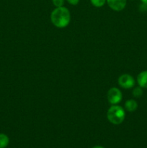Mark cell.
Instances as JSON below:
<instances>
[{
    "label": "cell",
    "instance_id": "1",
    "mask_svg": "<svg viewBox=\"0 0 147 148\" xmlns=\"http://www.w3.org/2000/svg\"><path fill=\"white\" fill-rule=\"evenodd\" d=\"M50 20L56 27L59 28L66 27L70 23V12L63 6L56 7L50 14Z\"/></svg>",
    "mask_w": 147,
    "mask_h": 148
},
{
    "label": "cell",
    "instance_id": "2",
    "mask_svg": "<svg viewBox=\"0 0 147 148\" xmlns=\"http://www.w3.org/2000/svg\"><path fill=\"white\" fill-rule=\"evenodd\" d=\"M108 121L112 124L118 125L122 123L125 118V110L118 105H112L107 113Z\"/></svg>",
    "mask_w": 147,
    "mask_h": 148
},
{
    "label": "cell",
    "instance_id": "3",
    "mask_svg": "<svg viewBox=\"0 0 147 148\" xmlns=\"http://www.w3.org/2000/svg\"><path fill=\"white\" fill-rule=\"evenodd\" d=\"M118 84L121 88L124 89H131L133 88L135 84L134 78L128 74H123L118 78Z\"/></svg>",
    "mask_w": 147,
    "mask_h": 148
},
{
    "label": "cell",
    "instance_id": "4",
    "mask_svg": "<svg viewBox=\"0 0 147 148\" xmlns=\"http://www.w3.org/2000/svg\"><path fill=\"white\" fill-rule=\"evenodd\" d=\"M122 95L118 88H112L108 92V100L112 105H117L122 101Z\"/></svg>",
    "mask_w": 147,
    "mask_h": 148
},
{
    "label": "cell",
    "instance_id": "5",
    "mask_svg": "<svg viewBox=\"0 0 147 148\" xmlns=\"http://www.w3.org/2000/svg\"><path fill=\"white\" fill-rule=\"evenodd\" d=\"M110 8L116 12L122 11L125 7L127 4V0H107Z\"/></svg>",
    "mask_w": 147,
    "mask_h": 148
},
{
    "label": "cell",
    "instance_id": "6",
    "mask_svg": "<svg viewBox=\"0 0 147 148\" xmlns=\"http://www.w3.org/2000/svg\"><path fill=\"white\" fill-rule=\"evenodd\" d=\"M137 82L142 88H147V70L140 72L137 76Z\"/></svg>",
    "mask_w": 147,
    "mask_h": 148
},
{
    "label": "cell",
    "instance_id": "7",
    "mask_svg": "<svg viewBox=\"0 0 147 148\" xmlns=\"http://www.w3.org/2000/svg\"><path fill=\"white\" fill-rule=\"evenodd\" d=\"M125 108L129 112H133L138 108V103L133 99H130L125 102Z\"/></svg>",
    "mask_w": 147,
    "mask_h": 148
},
{
    "label": "cell",
    "instance_id": "8",
    "mask_svg": "<svg viewBox=\"0 0 147 148\" xmlns=\"http://www.w3.org/2000/svg\"><path fill=\"white\" fill-rule=\"evenodd\" d=\"M10 139L7 135L4 134H0V148H5L8 146Z\"/></svg>",
    "mask_w": 147,
    "mask_h": 148
},
{
    "label": "cell",
    "instance_id": "9",
    "mask_svg": "<svg viewBox=\"0 0 147 148\" xmlns=\"http://www.w3.org/2000/svg\"><path fill=\"white\" fill-rule=\"evenodd\" d=\"M143 93H144L143 89L140 86L136 87V88H134L133 90V95L135 98H141L143 95Z\"/></svg>",
    "mask_w": 147,
    "mask_h": 148
},
{
    "label": "cell",
    "instance_id": "10",
    "mask_svg": "<svg viewBox=\"0 0 147 148\" xmlns=\"http://www.w3.org/2000/svg\"><path fill=\"white\" fill-rule=\"evenodd\" d=\"M107 0H90L92 5L95 7H102L105 5Z\"/></svg>",
    "mask_w": 147,
    "mask_h": 148
},
{
    "label": "cell",
    "instance_id": "11",
    "mask_svg": "<svg viewBox=\"0 0 147 148\" xmlns=\"http://www.w3.org/2000/svg\"><path fill=\"white\" fill-rule=\"evenodd\" d=\"M64 1L65 0H52V2L56 7H63L64 4Z\"/></svg>",
    "mask_w": 147,
    "mask_h": 148
},
{
    "label": "cell",
    "instance_id": "12",
    "mask_svg": "<svg viewBox=\"0 0 147 148\" xmlns=\"http://www.w3.org/2000/svg\"><path fill=\"white\" fill-rule=\"evenodd\" d=\"M68 1V3L71 4V5H77L79 2V0H66Z\"/></svg>",
    "mask_w": 147,
    "mask_h": 148
},
{
    "label": "cell",
    "instance_id": "13",
    "mask_svg": "<svg viewBox=\"0 0 147 148\" xmlns=\"http://www.w3.org/2000/svg\"><path fill=\"white\" fill-rule=\"evenodd\" d=\"M141 2L143 3L144 4H146L147 5V0H141Z\"/></svg>",
    "mask_w": 147,
    "mask_h": 148
},
{
    "label": "cell",
    "instance_id": "14",
    "mask_svg": "<svg viewBox=\"0 0 147 148\" xmlns=\"http://www.w3.org/2000/svg\"><path fill=\"white\" fill-rule=\"evenodd\" d=\"M92 148H105V147H102V146H95V147H93Z\"/></svg>",
    "mask_w": 147,
    "mask_h": 148
}]
</instances>
